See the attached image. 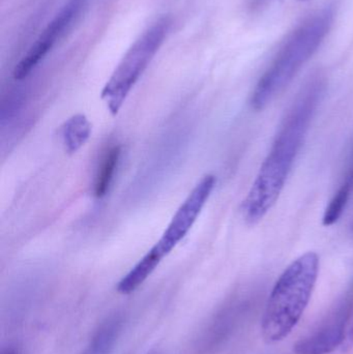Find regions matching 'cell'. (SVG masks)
Wrapping results in <instances>:
<instances>
[{"instance_id": "cell-10", "label": "cell", "mask_w": 353, "mask_h": 354, "mask_svg": "<svg viewBox=\"0 0 353 354\" xmlns=\"http://www.w3.org/2000/svg\"><path fill=\"white\" fill-rule=\"evenodd\" d=\"M122 328L120 316L114 315L103 322L81 354H111Z\"/></svg>"}, {"instance_id": "cell-4", "label": "cell", "mask_w": 353, "mask_h": 354, "mask_svg": "<svg viewBox=\"0 0 353 354\" xmlns=\"http://www.w3.org/2000/svg\"><path fill=\"white\" fill-rule=\"evenodd\" d=\"M168 18L153 23L128 49L102 91V99L113 115L118 113L130 91L163 45L170 29Z\"/></svg>"}, {"instance_id": "cell-12", "label": "cell", "mask_w": 353, "mask_h": 354, "mask_svg": "<svg viewBox=\"0 0 353 354\" xmlns=\"http://www.w3.org/2000/svg\"><path fill=\"white\" fill-rule=\"evenodd\" d=\"M120 153L122 151L118 145L110 147L104 153L93 183V193L95 197L103 198L109 191L120 164Z\"/></svg>"}, {"instance_id": "cell-6", "label": "cell", "mask_w": 353, "mask_h": 354, "mask_svg": "<svg viewBox=\"0 0 353 354\" xmlns=\"http://www.w3.org/2000/svg\"><path fill=\"white\" fill-rule=\"evenodd\" d=\"M217 178L213 174L205 176L195 185L187 199L172 218L158 245L169 254L192 228L201 210L207 204L215 189Z\"/></svg>"}, {"instance_id": "cell-2", "label": "cell", "mask_w": 353, "mask_h": 354, "mask_svg": "<svg viewBox=\"0 0 353 354\" xmlns=\"http://www.w3.org/2000/svg\"><path fill=\"white\" fill-rule=\"evenodd\" d=\"M332 8L315 12L286 39L269 68L259 79L251 97L255 110L265 109L292 82L300 68L312 58L331 30Z\"/></svg>"}, {"instance_id": "cell-15", "label": "cell", "mask_w": 353, "mask_h": 354, "mask_svg": "<svg viewBox=\"0 0 353 354\" xmlns=\"http://www.w3.org/2000/svg\"><path fill=\"white\" fill-rule=\"evenodd\" d=\"M149 354H159L158 353H149Z\"/></svg>"}, {"instance_id": "cell-8", "label": "cell", "mask_w": 353, "mask_h": 354, "mask_svg": "<svg viewBox=\"0 0 353 354\" xmlns=\"http://www.w3.org/2000/svg\"><path fill=\"white\" fill-rule=\"evenodd\" d=\"M168 254L158 243H155L139 260L138 263L118 282L116 290L124 295H128L136 291L151 277L155 268L161 263L162 260Z\"/></svg>"}, {"instance_id": "cell-13", "label": "cell", "mask_w": 353, "mask_h": 354, "mask_svg": "<svg viewBox=\"0 0 353 354\" xmlns=\"http://www.w3.org/2000/svg\"><path fill=\"white\" fill-rule=\"evenodd\" d=\"M3 354H18V353H17L15 349H8V351H6Z\"/></svg>"}, {"instance_id": "cell-1", "label": "cell", "mask_w": 353, "mask_h": 354, "mask_svg": "<svg viewBox=\"0 0 353 354\" xmlns=\"http://www.w3.org/2000/svg\"><path fill=\"white\" fill-rule=\"evenodd\" d=\"M325 91V81L311 79L298 93L242 202V216L249 224L260 222L283 192L294 162L304 145L311 122Z\"/></svg>"}, {"instance_id": "cell-5", "label": "cell", "mask_w": 353, "mask_h": 354, "mask_svg": "<svg viewBox=\"0 0 353 354\" xmlns=\"http://www.w3.org/2000/svg\"><path fill=\"white\" fill-rule=\"evenodd\" d=\"M86 4V0H68L53 20L47 25L45 30L35 41L24 57L14 68L12 76L16 80L26 78L35 66L51 51L58 39H61L66 31L76 22Z\"/></svg>"}, {"instance_id": "cell-7", "label": "cell", "mask_w": 353, "mask_h": 354, "mask_svg": "<svg viewBox=\"0 0 353 354\" xmlns=\"http://www.w3.org/2000/svg\"><path fill=\"white\" fill-rule=\"evenodd\" d=\"M345 319L342 316L330 322L308 338L302 339L294 346L296 354H329L344 340Z\"/></svg>"}, {"instance_id": "cell-9", "label": "cell", "mask_w": 353, "mask_h": 354, "mask_svg": "<svg viewBox=\"0 0 353 354\" xmlns=\"http://www.w3.org/2000/svg\"><path fill=\"white\" fill-rule=\"evenodd\" d=\"M353 195V151L350 155V163L346 169L345 176L343 177L339 189L334 194L329 205L323 214V223L325 226H332L341 218L345 212L350 198Z\"/></svg>"}, {"instance_id": "cell-14", "label": "cell", "mask_w": 353, "mask_h": 354, "mask_svg": "<svg viewBox=\"0 0 353 354\" xmlns=\"http://www.w3.org/2000/svg\"><path fill=\"white\" fill-rule=\"evenodd\" d=\"M350 338H352V341L353 342V328H352V332H350Z\"/></svg>"}, {"instance_id": "cell-11", "label": "cell", "mask_w": 353, "mask_h": 354, "mask_svg": "<svg viewBox=\"0 0 353 354\" xmlns=\"http://www.w3.org/2000/svg\"><path fill=\"white\" fill-rule=\"evenodd\" d=\"M91 134V124L83 114L68 118L61 129L62 141L68 153H75L87 142Z\"/></svg>"}, {"instance_id": "cell-3", "label": "cell", "mask_w": 353, "mask_h": 354, "mask_svg": "<svg viewBox=\"0 0 353 354\" xmlns=\"http://www.w3.org/2000/svg\"><path fill=\"white\" fill-rule=\"evenodd\" d=\"M319 274V257L307 252L292 262L271 290L261 322L267 343L285 339L300 322L312 297Z\"/></svg>"}]
</instances>
